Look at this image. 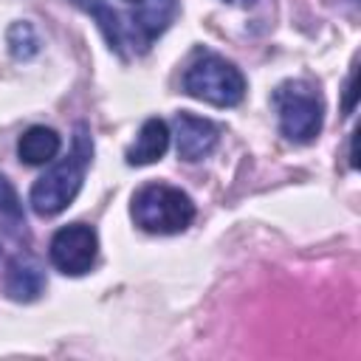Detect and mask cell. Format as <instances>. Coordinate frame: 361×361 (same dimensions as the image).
<instances>
[{
  "instance_id": "1",
  "label": "cell",
  "mask_w": 361,
  "mask_h": 361,
  "mask_svg": "<svg viewBox=\"0 0 361 361\" xmlns=\"http://www.w3.org/2000/svg\"><path fill=\"white\" fill-rule=\"evenodd\" d=\"M93 158V141L87 135V130L79 124L76 127V135H73V149L68 158H62L56 166H51L45 175H39L31 186V209L39 214V217H54L59 212H65L73 197L79 195L82 189V180H85V169Z\"/></svg>"
},
{
  "instance_id": "2",
  "label": "cell",
  "mask_w": 361,
  "mask_h": 361,
  "mask_svg": "<svg viewBox=\"0 0 361 361\" xmlns=\"http://www.w3.org/2000/svg\"><path fill=\"white\" fill-rule=\"evenodd\" d=\"M130 214L149 234H178L195 220V203L178 186L147 183L133 195Z\"/></svg>"
},
{
  "instance_id": "3",
  "label": "cell",
  "mask_w": 361,
  "mask_h": 361,
  "mask_svg": "<svg viewBox=\"0 0 361 361\" xmlns=\"http://www.w3.org/2000/svg\"><path fill=\"white\" fill-rule=\"evenodd\" d=\"M183 90L192 99L209 102L214 107H234L245 96V79L220 54L197 51L189 68L183 71Z\"/></svg>"
},
{
  "instance_id": "4",
  "label": "cell",
  "mask_w": 361,
  "mask_h": 361,
  "mask_svg": "<svg viewBox=\"0 0 361 361\" xmlns=\"http://www.w3.org/2000/svg\"><path fill=\"white\" fill-rule=\"evenodd\" d=\"M274 107L279 116V130L293 144H307L319 135L324 118V102L319 90L302 79L285 82L274 90Z\"/></svg>"
},
{
  "instance_id": "5",
  "label": "cell",
  "mask_w": 361,
  "mask_h": 361,
  "mask_svg": "<svg viewBox=\"0 0 361 361\" xmlns=\"http://www.w3.org/2000/svg\"><path fill=\"white\" fill-rule=\"evenodd\" d=\"M96 251H99V237L90 226L85 223H71L62 226L54 237H51V262L56 271L68 274V276H82L93 268L96 262Z\"/></svg>"
},
{
  "instance_id": "6",
  "label": "cell",
  "mask_w": 361,
  "mask_h": 361,
  "mask_svg": "<svg viewBox=\"0 0 361 361\" xmlns=\"http://www.w3.org/2000/svg\"><path fill=\"white\" fill-rule=\"evenodd\" d=\"M220 138V127L212 118H200L192 113H178L175 116V147L180 161H203Z\"/></svg>"
},
{
  "instance_id": "7",
  "label": "cell",
  "mask_w": 361,
  "mask_h": 361,
  "mask_svg": "<svg viewBox=\"0 0 361 361\" xmlns=\"http://www.w3.org/2000/svg\"><path fill=\"white\" fill-rule=\"evenodd\" d=\"M178 14V0H135L133 8V34L138 42V51H144L158 34L169 28V23Z\"/></svg>"
},
{
  "instance_id": "8",
  "label": "cell",
  "mask_w": 361,
  "mask_h": 361,
  "mask_svg": "<svg viewBox=\"0 0 361 361\" xmlns=\"http://www.w3.org/2000/svg\"><path fill=\"white\" fill-rule=\"evenodd\" d=\"M169 147V127L164 118H147L138 130V138L127 149V164L130 166H147L158 161Z\"/></svg>"
},
{
  "instance_id": "9",
  "label": "cell",
  "mask_w": 361,
  "mask_h": 361,
  "mask_svg": "<svg viewBox=\"0 0 361 361\" xmlns=\"http://www.w3.org/2000/svg\"><path fill=\"white\" fill-rule=\"evenodd\" d=\"M62 141H59V133L45 127V124H34L28 127L20 141H17V155L23 164L28 166H42V164H51L59 152Z\"/></svg>"
},
{
  "instance_id": "10",
  "label": "cell",
  "mask_w": 361,
  "mask_h": 361,
  "mask_svg": "<svg viewBox=\"0 0 361 361\" xmlns=\"http://www.w3.org/2000/svg\"><path fill=\"white\" fill-rule=\"evenodd\" d=\"M45 288V274L37 259L31 257H17L6 274V293L17 302H31L42 293Z\"/></svg>"
},
{
  "instance_id": "11",
  "label": "cell",
  "mask_w": 361,
  "mask_h": 361,
  "mask_svg": "<svg viewBox=\"0 0 361 361\" xmlns=\"http://www.w3.org/2000/svg\"><path fill=\"white\" fill-rule=\"evenodd\" d=\"M73 6H79L82 11H87L96 23H99V28H102V34H104V39H107V45L116 51V54H124V25H121V20H118V14L104 3V0H71Z\"/></svg>"
},
{
  "instance_id": "12",
  "label": "cell",
  "mask_w": 361,
  "mask_h": 361,
  "mask_svg": "<svg viewBox=\"0 0 361 361\" xmlns=\"http://www.w3.org/2000/svg\"><path fill=\"white\" fill-rule=\"evenodd\" d=\"M8 51L14 59H31L37 51H39V39L31 28V23H14L8 28Z\"/></svg>"
},
{
  "instance_id": "13",
  "label": "cell",
  "mask_w": 361,
  "mask_h": 361,
  "mask_svg": "<svg viewBox=\"0 0 361 361\" xmlns=\"http://www.w3.org/2000/svg\"><path fill=\"white\" fill-rule=\"evenodd\" d=\"M0 217H6L8 223L14 226H25V212H23V203L17 197V189L8 183L6 175H0Z\"/></svg>"
},
{
  "instance_id": "14",
  "label": "cell",
  "mask_w": 361,
  "mask_h": 361,
  "mask_svg": "<svg viewBox=\"0 0 361 361\" xmlns=\"http://www.w3.org/2000/svg\"><path fill=\"white\" fill-rule=\"evenodd\" d=\"M344 90H347V104H344V110L350 113V110H353V96H355V68L350 71V79H347V87H344Z\"/></svg>"
},
{
  "instance_id": "15",
  "label": "cell",
  "mask_w": 361,
  "mask_h": 361,
  "mask_svg": "<svg viewBox=\"0 0 361 361\" xmlns=\"http://www.w3.org/2000/svg\"><path fill=\"white\" fill-rule=\"evenodd\" d=\"M223 3H234V6H254V0H223Z\"/></svg>"
}]
</instances>
